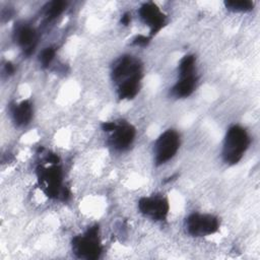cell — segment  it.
Returning <instances> with one entry per match:
<instances>
[{
	"label": "cell",
	"mask_w": 260,
	"mask_h": 260,
	"mask_svg": "<svg viewBox=\"0 0 260 260\" xmlns=\"http://www.w3.org/2000/svg\"><path fill=\"white\" fill-rule=\"evenodd\" d=\"M249 145V136L246 130L238 125L231 127L225 135L222 155L226 162L237 164Z\"/></svg>",
	"instance_id": "cell-1"
},
{
	"label": "cell",
	"mask_w": 260,
	"mask_h": 260,
	"mask_svg": "<svg viewBox=\"0 0 260 260\" xmlns=\"http://www.w3.org/2000/svg\"><path fill=\"white\" fill-rule=\"evenodd\" d=\"M99 228H89L84 235L77 236L72 241L73 252L83 259H96L100 257L102 248L99 240Z\"/></svg>",
	"instance_id": "cell-2"
},
{
	"label": "cell",
	"mask_w": 260,
	"mask_h": 260,
	"mask_svg": "<svg viewBox=\"0 0 260 260\" xmlns=\"http://www.w3.org/2000/svg\"><path fill=\"white\" fill-rule=\"evenodd\" d=\"M39 178L44 185L45 191L50 197H61L66 200L69 197V192L65 187H62V172L59 167L53 165L49 168H41Z\"/></svg>",
	"instance_id": "cell-3"
},
{
	"label": "cell",
	"mask_w": 260,
	"mask_h": 260,
	"mask_svg": "<svg viewBox=\"0 0 260 260\" xmlns=\"http://www.w3.org/2000/svg\"><path fill=\"white\" fill-rule=\"evenodd\" d=\"M180 137L174 130H167L155 141L154 154L157 165L165 164L171 159L179 149Z\"/></svg>",
	"instance_id": "cell-4"
},
{
	"label": "cell",
	"mask_w": 260,
	"mask_h": 260,
	"mask_svg": "<svg viewBox=\"0 0 260 260\" xmlns=\"http://www.w3.org/2000/svg\"><path fill=\"white\" fill-rule=\"evenodd\" d=\"M188 233L195 237H202L214 234L218 230V219L210 214L193 213L186 221Z\"/></svg>",
	"instance_id": "cell-5"
},
{
	"label": "cell",
	"mask_w": 260,
	"mask_h": 260,
	"mask_svg": "<svg viewBox=\"0 0 260 260\" xmlns=\"http://www.w3.org/2000/svg\"><path fill=\"white\" fill-rule=\"evenodd\" d=\"M139 210L154 220L165 219L169 212L168 200L162 197H144L138 203Z\"/></svg>",
	"instance_id": "cell-6"
},
{
	"label": "cell",
	"mask_w": 260,
	"mask_h": 260,
	"mask_svg": "<svg viewBox=\"0 0 260 260\" xmlns=\"http://www.w3.org/2000/svg\"><path fill=\"white\" fill-rule=\"evenodd\" d=\"M139 14L144 23L150 26L151 35H155L157 31H159L165 24V15L152 2L143 4L139 9Z\"/></svg>",
	"instance_id": "cell-7"
},
{
	"label": "cell",
	"mask_w": 260,
	"mask_h": 260,
	"mask_svg": "<svg viewBox=\"0 0 260 260\" xmlns=\"http://www.w3.org/2000/svg\"><path fill=\"white\" fill-rule=\"evenodd\" d=\"M140 65L130 56L122 57L113 70V78L119 83L130 78L140 76Z\"/></svg>",
	"instance_id": "cell-8"
},
{
	"label": "cell",
	"mask_w": 260,
	"mask_h": 260,
	"mask_svg": "<svg viewBox=\"0 0 260 260\" xmlns=\"http://www.w3.org/2000/svg\"><path fill=\"white\" fill-rule=\"evenodd\" d=\"M112 132V144L118 149L127 148L135 137V129L129 124L117 125Z\"/></svg>",
	"instance_id": "cell-9"
},
{
	"label": "cell",
	"mask_w": 260,
	"mask_h": 260,
	"mask_svg": "<svg viewBox=\"0 0 260 260\" xmlns=\"http://www.w3.org/2000/svg\"><path fill=\"white\" fill-rule=\"evenodd\" d=\"M36 40V32L29 26H21L16 31V41L23 48L27 56L34 52Z\"/></svg>",
	"instance_id": "cell-10"
},
{
	"label": "cell",
	"mask_w": 260,
	"mask_h": 260,
	"mask_svg": "<svg viewBox=\"0 0 260 260\" xmlns=\"http://www.w3.org/2000/svg\"><path fill=\"white\" fill-rule=\"evenodd\" d=\"M12 116L14 122L18 126H25L32 117V108L28 101H22L12 108Z\"/></svg>",
	"instance_id": "cell-11"
},
{
	"label": "cell",
	"mask_w": 260,
	"mask_h": 260,
	"mask_svg": "<svg viewBox=\"0 0 260 260\" xmlns=\"http://www.w3.org/2000/svg\"><path fill=\"white\" fill-rule=\"evenodd\" d=\"M196 87V77L195 75H188L181 77V79L173 87V93L177 98L189 96Z\"/></svg>",
	"instance_id": "cell-12"
},
{
	"label": "cell",
	"mask_w": 260,
	"mask_h": 260,
	"mask_svg": "<svg viewBox=\"0 0 260 260\" xmlns=\"http://www.w3.org/2000/svg\"><path fill=\"white\" fill-rule=\"evenodd\" d=\"M139 80L140 76H136L133 78H130L128 80H125L121 83H119L118 87V93L120 99H127L130 100L136 95L138 92L139 87Z\"/></svg>",
	"instance_id": "cell-13"
},
{
	"label": "cell",
	"mask_w": 260,
	"mask_h": 260,
	"mask_svg": "<svg viewBox=\"0 0 260 260\" xmlns=\"http://www.w3.org/2000/svg\"><path fill=\"white\" fill-rule=\"evenodd\" d=\"M194 65H195V57L193 55L185 56L179 64L180 77L193 75L194 74Z\"/></svg>",
	"instance_id": "cell-14"
},
{
	"label": "cell",
	"mask_w": 260,
	"mask_h": 260,
	"mask_svg": "<svg viewBox=\"0 0 260 260\" xmlns=\"http://www.w3.org/2000/svg\"><path fill=\"white\" fill-rule=\"evenodd\" d=\"M224 4L232 11H249L253 8V2L249 0H231Z\"/></svg>",
	"instance_id": "cell-15"
},
{
	"label": "cell",
	"mask_w": 260,
	"mask_h": 260,
	"mask_svg": "<svg viewBox=\"0 0 260 260\" xmlns=\"http://www.w3.org/2000/svg\"><path fill=\"white\" fill-rule=\"evenodd\" d=\"M65 6L66 3L64 1H53L49 4L46 14L49 18H55L64 10Z\"/></svg>",
	"instance_id": "cell-16"
},
{
	"label": "cell",
	"mask_w": 260,
	"mask_h": 260,
	"mask_svg": "<svg viewBox=\"0 0 260 260\" xmlns=\"http://www.w3.org/2000/svg\"><path fill=\"white\" fill-rule=\"evenodd\" d=\"M55 56V50L53 48H46L42 51L40 55V61L44 67L48 66Z\"/></svg>",
	"instance_id": "cell-17"
},
{
	"label": "cell",
	"mask_w": 260,
	"mask_h": 260,
	"mask_svg": "<svg viewBox=\"0 0 260 260\" xmlns=\"http://www.w3.org/2000/svg\"><path fill=\"white\" fill-rule=\"evenodd\" d=\"M148 42H149V38L142 36V35L137 36L133 41V43L137 46H146L148 44Z\"/></svg>",
	"instance_id": "cell-18"
},
{
	"label": "cell",
	"mask_w": 260,
	"mask_h": 260,
	"mask_svg": "<svg viewBox=\"0 0 260 260\" xmlns=\"http://www.w3.org/2000/svg\"><path fill=\"white\" fill-rule=\"evenodd\" d=\"M102 127L105 131L110 132V131H114V129L117 127V124L114 122H104L102 124Z\"/></svg>",
	"instance_id": "cell-19"
},
{
	"label": "cell",
	"mask_w": 260,
	"mask_h": 260,
	"mask_svg": "<svg viewBox=\"0 0 260 260\" xmlns=\"http://www.w3.org/2000/svg\"><path fill=\"white\" fill-rule=\"evenodd\" d=\"M121 22L125 25H127L130 22V14L129 13H125L122 18H121Z\"/></svg>",
	"instance_id": "cell-20"
},
{
	"label": "cell",
	"mask_w": 260,
	"mask_h": 260,
	"mask_svg": "<svg viewBox=\"0 0 260 260\" xmlns=\"http://www.w3.org/2000/svg\"><path fill=\"white\" fill-rule=\"evenodd\" d=\"M5 71H6L8 74L13 73V72H14V66H13L10 62L6 63V65H5Z\"/></svg>",
	"instance_id": "cell-21"
}]
</instances>
